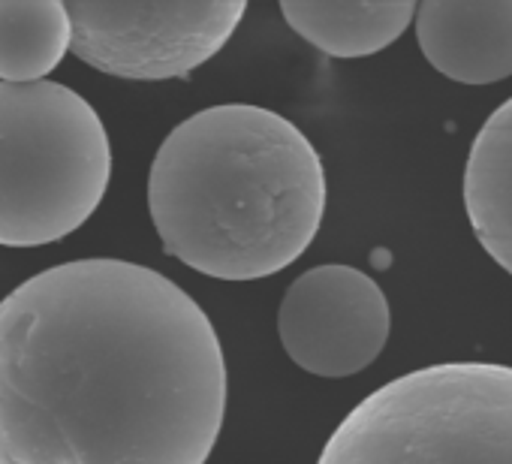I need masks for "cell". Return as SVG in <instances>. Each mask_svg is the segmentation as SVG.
<instances>
[{
	"label": "cell",
	"instance_id": "obj_2",
	"mask_svg": "<svg viewBox=\"0 0 512 464\" xmlns=\"http://www.w3.org/2000/svg\"><path fill=\"white\" fill-rule=\"evenodd\" d=\"M148 211L163 251L217 281H260L293 266L326 211L311 139L263 106H211L157 148Z\"/></svg>",
	"mask_w": 512,
	"mask_h": 464
},
{
	"label": "cell",
	"instance_id": "obj_4",
	"mask_svg": "<svg viewBox=\"0 0 512 464\" xmlns=\"http://www.w3.org/2000/svg\"><path fill=\"white\" fill-rule=\"evenodd\" d=\"M317 464H512V368L410 371L359 401Z\"/></svg>",
	"mask_w": 512,
	"mask_h": 464
},
{
	"label": "cell",
	"instance_id": "obj_10",
	"mask_svg": "<svg viewBox=\"0 0 512 464\" xmlns=\"http://www.w3.org/2000/svg\"><path fill=\"white\" fill-rule=\"evenodd\" d=\"M73 52V22L61 0H0V82L34 85Z\"/></svg>",
	"mask_w": 512,
	"mask_h": 464
},
{
	"label": "cell",
	"instance_id": "obj_9",
	"mask_svg": "<svg viewBox=\"0 0 512 464\" xmlns=\"http://www.w3.org/2000/svg\"><path fill=\"white\" fill-rule=\"evenodd\" d=\"M287 25L332 58H368L389 49L413 22L410 0L350 4V0H284Z\"/></svg>",
	"mask_w": 512,
	"mask_h": 464
},
{
	"label": "cell",
	"instance_id": "obj_1",
	"mask_svg": "<svg viewBox=\"0 0 512 464\" xmlns=\"http://www.w3.org/2000/svg\"><path fill=\"white\" fill-rule=\"evenodd\" d=\"M226 362L166 275L73 260L0 302V464H205Z\"/></svg>",
	"mask_w": 512,
	"mask_h": 464
},
{
	"label": "cell",
	"instance_id": "obj_3",
	"mask_svg": "<svg viewBox=\"0 0 512 464\" xmlns=\"http://www.w3.org/2000/svg\"><path fill=\"white\" fill-rule=\"evenodd\" d=\"M109 178V133L82 94L0 82V245L67 239L100 208Z\"/></svg>",
	"mask_w": 512,
	"mask_h": 464
},
{
	"label": "cell",
	"instance_id": "obj_7",
	"mask_svg": "<svg viewBox=\"0 0 512 464\" xmlns=\"http://www.w3.org/2000/svg\"><path fill=\"white\" fill-rule=\"evenodd\" d=\"M416 37L428 64L461 85L512 76V0H425Z\"/></svg>",
	"mask_w": 512,
	"mask_h": 464
},
{
	"label": "cell",
	"instance_id": "obj_5",
	"mask_svg": "<svg viewBox=\"0 0 512 464\" xmlns=\"http://www.w3.org/2000/svg\"><path fill=\"white\" fill-rule=\"evenodd\" d=\"M241 0H70L73 55L136 82L178 79L211 61L244 19Z\"/></svg>",
	"mask_w": 512,
	"mask_h": 464
},
{
	"label": "cell",
	"instance_id": "obj_6",
	"mask_svg": "<svg viewBox=\"0 0 512 464\" xmlns=\"http://www.w3.org/2000/svg\"><path fill=\"white\" fill-rule=\"evenodd\" d=\"M392 311L383 290L365 272L326 263L293 281L278 311V335L287 356L317 377H350L368 368L386 347Z\"/></svg>",
	"mask_w": 512,
	"mask_h": 464
},
{
	"label": "cell",
	"instance_id": "obj_8",
	"mask_svg": "<svg viewBox=\"0 0 512 464\" xmlns=\"http://www.w3.org/2000/svg\"><path fill=\"white\" fill-rule=\"evenodd\" d=\"M464 208L485 254L512 275V97L491 112L470 145Z\"/></svg>",
	"mask_w": 512,
	"mask_h": 464
}]
</instances>
